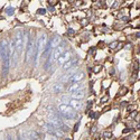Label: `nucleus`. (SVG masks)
<instances>
[{"instance_id":"1","label":"nucleus","mask_w":140,"mask_h":140,"mask_svg":"<svg viewBox=\"0 0 140 140\" xmlns=\"http://www.w3.org/2000/svg\"><path fill=\"white\" fill-rule=\"evenodd\" d=\"M58 111H60L62 115L64 117V119H68V120H74L77 118V111L72 108L70 104L66 103H62L58 105Z\"/></svg>"},{"instance_id":"2","label":"nucleus","mask_w":140,"mask_h":140,"mask_svg":"<svg viewBox=\"0 0 140 140\" xmlns=\"http://www.w3.org/2000/svg\"><path fill=\"white\" fill-rule=\"evenodd\" d=\"M24 37L25 33L22 30H17L15 34V45H16V53L19 56L22 52V45H24Z\"/></svg>"},{"instance_id":"3","label":"nucleus","mask_w":140,"mask_h":140,"mask_svg":"<svg viewBox=\"0 0 140 140\" xmlns=\"http://www.w3.org/2000/svg\"><path fill=\"white\" fill-rule=\"evenodd\" d=\"M35 47H36V44H34L33 42V38H29L28 42H27V48H26V63H29L31 58H34L35 55Z\"/></svg>"},{"instance_id":"4","label":"nucleus","mask_w":140,"mask_h":140,"mask_svg":"<svg viewBox=\"0 0 140 140\" xmlns=\"http://www.w3.org/2000/svg\"><path fill=\"white\" fill-rule=\"evenodd\" d=\"M47 38H48L47 35L45 34V33H43V34L39 36V38L37 39L36 44H37V52H38V54H40V53H43V52L45 51L47 44H48V39Z\"/></svg>"},{"instance_id":"5","label":"nucleus","mask_w":140,"mask_h":140,"mask_svg":"<svg viewBox=\"0 0 140 140\" xmlns=\"http://www.w3.org/2000/svg\"><path fill=\"white\" fill-rule=\"evenodd\" d=\"M72 55H73V52L71 51V49H68V51H65L63 54L60 56V58L57 60V62H56V63L60 64V65H63L64 63H66L67 61H70L71 58H72Z\"/></svg>"},{"instance_id":"6","label":"nucleus","mask_w":140,"mask_h":140,"mask_svg":"<svg viewBox=\"0 0 140 140\" xmlns=\"http://www.w3.org/2000/svg\"><path fill=\"white\" fill-rule=\"evenodd\" d=\"M84 77H85L84 72H75L72 76L68 79V81L66 83H67V84H72V83H75V82H81Z\"/></svg>"},{"instance_id":"7","label":"nucleus","mask_w":140,"mask_h":140,"mask_svg":"<svg viewBox=\"0 0 140 140\" xmlns=\"http://www.w3.org/2000/svg\"><path fill=\"white\" fill-rule=\"evenodd\" d=\"M2 60V76H7V74L9 72V67H10V57L9 54L6 55Z\"/></svg>"},{"instance_id":"8","label":"nucleus","mask_w":140,"mask_h":140,"mask_svg":"<svg viewBox=\"0 0 140 140\" xmlns=\"http://www.w3.org/2000/svg\"><path fill=\"white\" fill-rule=\"evenodd\" d=\"M62 43V38H61L58 35H54L49 40H48V46L51 47L52 49H54L55 47H57Z\"/></svg>"},{"instance_id":"9","label":"nucleus","mask_w":140,"mask_h":140,"mask_svg":"<svg viewBox=\"0 0 140 140\" xmlns=\"http://www.w3.org/2000/svg\"><path fill=\"white\" fill-rule=\"evenodd\" d=\"M79 63V58H71L70 61H67L66 63L63 64V66H62V68H63L64 71H68L70 68L74 67L76 64Z\"/></svg>"},{"instance_id":"10","label":"nucleus","mask_w":140,"mask_h":140,"mask_svg":"<svg viewBox=\"0 0 140 140\" xmlns=\"http://www.w3.org/2000/svg\"><path fill=\"white\" fill-rule=\"evenodd\" d=\"M84 89V84H82L81 82H75V83H72V84L68 86V92L70 93H73L75 91H79V90Z\"/></svg>"},{"instance_id":"11","label":"nucleus","mask_w":140,"mask_h":140,"mask_svg":"<svg viewBox=\"0 0 140 140\" xmlns=\"http://www.w3.org/2000/svg\"><path fill=\"white\" fill-rule=\"evenodd\" d=\"M39 137H40V135L38 132L33 131V130H28L27 132L24 133V138L25 139H39Z\"/></svg>"},{"instance_id":"12","label":"nucleus","mask_w":140,"mask_h":140,"mask_svg":"<svg viewBox=\"0 0 140 140\" xmlns=\"http://www.w3.org/2000/svg\"><path fill=\"white\" fill-rule=\"evenodd\" d=\"M70 105L72 106V108H74L76 111H80L81 109H82V102H80V100L79 99H71L70 100V103H68Z\"/></svg>"},{"instance_id":"13","label":"nucleus","mask_w":140,"mask_h":140,"mask_svg":"<svg viewBox=\"0 0 140 140\" xmlns=\"http://www.w3.org/2000/svg\"><path fill=\"white\" fill-rule=\"evenodd\" d=\"M76 71H77V67H76V66H75L74 68H73V67H72V68H70V71H68L66 74H64L63 76L61 77V81H62V82H67L68 79L72 76V75H73V74H74L75 72H76Z\"/></svg>"},{"instance_id":"14","label":"nucleus","mask_w":140,"mask_h":140,"mask_svg":"<svg viewBox=\"0 0 140 140\" xmlns=\"http://www.w3.org/2000/svg\"><path fill=\"white\" fill-rule=\"evenodd\" d=\"M71 98H73V99H79V100H81V99H84V98H85V91H84L83 89H82V90H79V91H75V92H73V93H72Z\"/></svg>"},{"instance_id":"15","label":"nucleus","mask_w":140,"mask_h":140,"mask_svg":"<svg viewBox=\"0 0 140 140\" xmlns=\"http://www.w3.org/2000/svg\"><path fill=\"white\" fill-rule=\"evenodd\" d=\"M52 91H53L54 93H61V92L63 91V84H61V83H55V84L52 86Z\"/></svg>"},{"instance_id":"16","label":"nucleus","mask_w":140,"mask_h":140,"mask_svg":"<svg viewBox=\"0 0 140 140\" xmlns=\"http://www.w3.org/2000/svg\"><path fill=\"white\" fill-rule=\"evenodd\" d=\"M71 99H72V98H71V96H68V95H63V96L61 98V101H62V103H66V104H68Z\"/></svg>"},{"instance_id":"17","label":"nucleus","mask_w":140,"mask_h":140,"mask_svg":"<svg viewBox=\"0 0 140 140\" xmlns=\"http://www.w3.org/2000/svg\"><path fill=\"white\" fill-rule=\"evenodd\" d=\"M13 13H15V8H13V7H8V8H6V13H7L8 16H13Z\"/></svg>"},{"instance_id":"18","label":"nucleus","mask_w":140,"mask_h":140,"mask_svg":"<svg viewBox=\"0 0 140 140\" xmlns=\"http://www.w3.org/2000/svg\"><path fill=\"white\" fill-rule=\"evenodd\" d=\"M113 137V135H112V132L110 131H105V132H103V138L104 139H111Z\"/></svg>"},{"instance_id":"19","label":"nucleus","mask_w":140,"mask_h":140,"mask_svg":"<svg viewBox=\"0 0 140 140\" xmlns=\"http://www.w3.org/2000/svg\"><path fill=\"white\" fill-rule=\"evenodd\" d=\"M101 70H102V66H101V65H98L96 67H93V72L94 73H99Z\"/></svg>"},{"instance_id":"20","label":"nucleus","mask_w":140,"mask_h":140,"mask_svg":"<svg viewBox=\"0 0 140 140\" xmlns=\"http://www.w3.org/2000/svg\"><path fill=\"white\" fill-rule=\"evenodd\" d=\"M126 92H128V89L126 88V86H123L122 89H121V91H120V95H124V94H127Z\"/></svg>"},{"instance_id":"21","label":"nucleus","mask_w":140,"mask_h":140,"mask_svg":"<svg viewBox=\"0 0 140 140\" xmlns=\"http://www.w3.org/2000/svg\"><path fill=\"white\" fill-rule=\"evenodd\" d=\"M117 45H118V42H114V43H111L110 45H109V47H110L111 49H114L115 47H117Z\"/></svg>"},{"instance_id":"22","label":"nucleus","mask_w":140,"mask_h":140,"mask_svg":"<svg viewBox=\"0 0 140 140\" xmlns=\"http://www.w3.org/2000/svg\"><path fill=\"white\" fill-rule=\"evenodd\" d=\"M37 13H38V15H45V13H46V10H45V9H38V10H37Z\"/></svg>"},{"instance_id":"23","label":"nucleus","mask_w":140,"mask_h":140,"mask_svg":"<svg viewBox=\"0 0 140 140\" xmlns=\"http://www.w3.org/2000/svg\"><path fill=\"white\" fill-rule=\"evenodd\" d=\"M90 117H91V118H93V119H96V118L99 117V114H98V113H95V112H92V113L90 114Z\"/></svg>"},{"instance_id":"24","label":"nucleus","mask_w":140,"mask_h":140,"mask_svg":"<svg viewBox=\"0 0 140 140\" xmlns=\"http://www.w3.org/2000/svg\"><path fill=\"white\" fill-rule=\"evenodd\" d=\"M108 100H109V96L106 95L105 98H102V100H101V103H105V102L108 101Z\"/></svg>"},{"instance_id":"25","label":"nucleus","mask_w":140,"mask_h":140,"mask_svg":"<svg viewBox=\"0 0 140 140\" xmlns=\"http://www.w3.org/2000/svg\"><path fill=\"white\" fill-rule=\"evenodd\" d=\"M67 34H70V35H73V34H74V30H73L72 28H70V29H67Z\"/></svg>"},{"instance_id":"26","label":"nucleus","mask_w":140,"mask_h":140,"mask_svg":"<svg viewBox=\"0 0 140 140\" xmlns=\"http://www.w3.org/2000/svg\"><path fill=\"white\" fill-rule=\"evenodd\" d=\"M130 131H132V130H130V129H129V128H127V129H126V130H123V133H128V132H130Z\"/></svg>"},{"instance_id":"27","label":"nucleus","mask_w":140,"mask_h":140,"mask_svg":"<svg viewBox=\"0 0 140 140\" xmlns=\"http://www.w3.org/2000/svg\"><path fill=\"white\" fill-rule=\"evenodd\" d=\"M79 126H80V122H77V124H75V129H74V131H77V129H79Z\"/></svg>"},{"instance_id":"28","label":"nucleus","mask_w":140,"mask_h":140,"mask_svg":"<svg viewBox=\"0 0 140 140\" xmlns=\"http://www.w3.org/2000/svg\"><path fill=\"white\" fill-rule=\"evenodd\" d=\"M130 47H131V45H127V46H126V48H127V49H130Z\"/></svg>"},{"instance_id":"29","label":"nucleus","mask_w":140,"mask_h":140,"mask_svg":"<svg viewBox=\"0 0 140 140\" xmlns=\"http://www.w3.org/2000/svg\"><path fill=\"white\" fill-rule=\"evenodd\" d=\"M137 37H138V38L140 37V33H138V34H137Z\"/></svg>"}]
</instances>
